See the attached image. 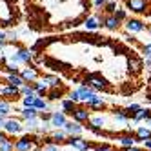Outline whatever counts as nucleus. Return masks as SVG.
<instances>
[{
  "label": "nucleus",
  "mask_w": 151,
  "mask_h": 151,
  "mask_svg": "<svg viewBox=\"0 0 151 151\" xmlns=\"http://www.w3.org/2000/svg\"><path fill=\"white\" fill-rule=\"evenodd\" d=\"M95 96H96V93L91 88H88V86H78L75 91L69 93V100H73L75 104H78V102H88V100L95 99Z\"/></svg>",
  "instance_id": "obj_1"
},
{
  "label": "nucleus",
  "mask_w": 151,
  "mask_h": 151,
  "mask_svg": "<svg viewBox=\"0 0 151 151\" xmlns=\"http://www.w3.org/2000/svg\"><path fill=\"white\" fill-rule=\"evenodd\" d=\"M2 131H4L7 137H9V135H18V133H22V131H24L22 120H18V118H11V116H7V118H6V122H4Z\"/></svg>",
  "instance_id": "obj_2"
},
{
  "label": "nucleus",
  "mask_w": 151,
  "mask_h": 151,
  "mask_svg": "<svg viewBox=\"0 0 151 151\" xmlns=\"http://www.w3.org/2000/svg\"><path fill=\"white\" fill-rule=\"evenodd\" d=\"M35 147H38L33 140V135H24L18 140H15V151H33Z\"/></svg>",
  "instance_id": "obj_3"
},
{
  "label": "nucleus",
  "mask_w": 151,
  "mask_h": 151,
  "mask_svg": "<svg viewBox=\"0 0 151 151\" xmlns=\"http://www.w3.org/2000/svg\"><path fill=\"white\" fill-rule=\"evenodd\" d=\"M86 82H88V88H91L95 93L96 91H102V89H107V80L104 77H99V75H89L88 78H86Z\"/></svg>",
  "instance_id": "obj_4"
},
{
  "label": "nucleus",
  "mask_w": 151,
  "mask_h": 151,
  "mask_svg": "<svg viewBox=\"0 0 151 151\" xmlns=\"http://www.w3.org/2000/svg\"><path fill=\"white\" fill-rule=\"evenodd\" d=\"M64 144L71 146L73 149H77V151H89L91 149V144L86 138H82V137H68V140Z\"/></svg>",
  "instance_id": "obj_5"
},
{
  "label": "nucleus",
  "mask_w": 151,
  "mask_h": 151,
  "mask_svg": "<svg viewBox=\"0 0 151 151\" xmlns=\"http://www.w3.org/2000/svg\"><path fill=\"white\" fill-rule=\"evenodd\" d=\"M89 111H88V107H82V106H77L75 107V111L71 113V120L73 122H77V124H84V122H89Z\"/></svg>",
  "instance_id": "obj_6"
},
{
  "label": "nucleus",
  "mask_w": 151,
  "mask_h": 151,
  "mask_svg": "<svg viewBox=\"0 0 151 151\" xmlns=\"http://www.w3.org/2000/svg\"><path fill=\"white\" fill-rule=\"evenodd\" d=\"M66 122H68V116H66V113H64V111H53V113H51V118H49L51 127H55V129H64Z\"/></svg>",
  "instance_id": "obj_7"
},
{
  "label": "nucleus",
  "mask_w": 151,
  "mask_h": 151,
  "mask_svg": "<svg viewBox=\"0 0 151 151\" xmlns=\"http://www.w3.org/2000/svg\"><path fill=\"white\" fill-rule=\"evenodd\" d=\"M64 131L68 133V137H82L84 127H82V124H77V122H73V120H68L66 126H64Z\"/></svg>",
  "instance_id": "obj_8"
},
{
  "label": "nucleus",
  "mask_w": 151,
  "mask_h": 151,
  "mask_svg": "<svg viewBox=\"0 0 151 151\" xmlns=\"http://www.w3.org/2000/svg\"><path fill=\"white\" fill-rule=\"evenodd\" d=\"M104 127H106V118L104 116L96 115V116H91L89 118V126H88L89 131H102Z\"/></svg>",
  "instance_id": "obj_9"
},
{
  "label": "nucleus",
  "mask_w": 151,
  "mask_h": 151,
  "mask_svg": "<svg viewBox=\"0 0 151 151\" xmlns=\"http://www.w3.org/2000/svg\"><path fill=\"white\" fill-rule=\"evenodd\" d=\"M20 77L24 78L26 84H29V82H37V80H38V69H37V68H26V69L20 71Z\"/></svg>",
  "instance_id": "obj_10"
},
{
  "label": "nucleus",
  "mask_w": 151,
  "mask_h": 151,
  "mask_svg": "<svg viewBox=\"0 0 151 151\" xmlns=\"http://www.w3.org/2000/svg\"><path fill=\"white\" fill-rule=\"evenodd\" d=\"M118 146L122 149H129V147H135L137 146V140H135V135H120L116 138Z\"/></svg>",
  "instance_id": "obj_11"
},
{
  "label": "nucleus",
  "mask_w": 151,
  "mask_h": 151,
  "mask_svg": "<svg viewBox=\"0 0 151 151\" xmlns=\"http://www.w3.org/2000/svg\"><path fill=\"white\" fill-rule=\"evenodd\" d=\"M135 140L137 142H146V140H151V129H147L146 126H140L137 129V133H135Z\"/></svg>",
  "instance_id": "obj_12"
},
{
  "label": "nucleus",
  "mask_w": 151,
  "mask_h": 151,
  "mask_svg": "<svg viewBox=\"0 0 151 151\" xmlns=\"http://www.w3.org/2000/svg\"><path fill=\"white\" fill-rule=\"evenodd\" d=\"M126 6L135 13L146 11V0H126Z\"/></svg>",
  "instance_id": "obj_13"
},
{
  "label": "nucleus",
  "mask_w": 151,
  "mask_h": 151,
  "mask_svg": "<svg viewBox=\"0 0 151 151\" xmlns=\"http://www.w3.org/2000/svg\"><path fill=\"white\" fill-rule=\"evenodd\" d=\"M49 88V86L44 82V80H37L35 84H33V89H35V93H37V96H38V99H44V95H47V89Z\"/></svg>",
  "instance_id": "obj_14"
},
{
  "label": "nucleus",
  "mask_w": 151,
  "mask_h": 151,
  "mask_svg": "<svg viewBox=\"0 0 151 151\" xmlns=\"http://www.w3.org/2000/svg\"><path fill=\"white\" fill-rule=\"evenodd\" d=\"M51 140H53V144H64L68 140V133L64 131V129H55L51 135Z\"/></svg>",
  "instance_id": "obj_15"
},
{
  "label": "nucleus",
  "mask_w": 151,
  "mask_h": 151,
  "mask_svg": "<svg viewBox=\"0 0 151 151\" xmlns=\"http://www.w3.org/2000/svg\"><path fill=\"white\" fill-rule=\"evenodd\" d=\"M20 115H22L24 120H31V118H38L40 111H37L35 107H22V109H20Z\"/></svg>",
  "instance_id": "obj_16"
},
{
  "label": "nucleus",
  "mask_w": 151,
  "mask_h": 151,
  "mask_svg": "<svg viewBox=\"0 0 151 151\" xmlns=\"http://www.w3.org/2000/svg\"><path fill=\"white\" fill-rule=\"evenodd\" d=\"M127 68H129V71L138 73L140 69H142V60L137 58V57H129L127 58Z\"/></svg>",
  "instance_id": "obj_17"
},
{
  "label": "nucleus",
  "mask_w": 151,
  "mask_h": 151,
  "mask_svg": "<svg viewBox=\"0 0 151 151\" xmlns=\"http://www.w3.org/2000/svg\"><path fill=\"white\" fill-rule=\"evenodd\" d=\"M86 104H88V107H89V109H104V106H106V100L102 99V96H95V99L88 100Z\"/></svg>",
  "instance_id": "obj_18"
},
{
  "label": "nucleus",
  "mask_w": 151,
  "mask_h": 151,
  "mask_svg": "<svg viewBox=\"0 0 151 151\" xmlns=\"http://www.w3.org/2000/svg\"><path fill=\"white\" fill-rule=\"evenodd\" d=\"M7 84L9 86H15V88H22V86H26V82H24V78L20 77V75H9L7 77Z\"/></svg>",
  "instance_id": "obj_19"
},
{
  "label": "nucleus",
  "mask_w": 151,
  "mask_h": 151,
  "mask_svg": "<svg viewBox=\"0 0 151 151\" xmlns=\"http://www.w3.org/2000/svg\"><path fill=\"white\" fill-rule=\"evenodd\" d=\"M149 115H151V111L149 109H144V107H140V109L133 115V122H140V120H147L149 118Z\"/></svg>",
  "instance_id": "obj_20"
},
{
  "label": "nucleus",
  "mask_w": 151,
  "mask_h": 151,
  "mask_svg": "<svg viewBox=\"0 0 151 151\" xmlns=\"http://www.w3.org/2000/svg\"><path fill=\"white\" fill-rule=\"evenodd\" d=\"M33 55H35V53L29 51V49H18V53H17V57H18L20 62H31Z\"/></svg>",
  "instance_id": "obj_21"
},
{
  "label": "nucleus",
  "mask_w": 151,
  "mask_h": 151,
  "mask_svg": "<svg viewBox=\"0 0 151 151\" xmlns=\"http://www.w3.org/2000/svg\"><path fill=\"white\" fill-rule=\"evenodd\" d=\"M9 113H11V104H9L7 100H4V99H0V116L7 118Z\"/></svg>",
  "instance_id": "obj_22"
},
{
  "label": "nucleus",
  "mask_w": 151,
  "mask_h": 151,
  "mask_svg": "<svg viewBox=\"0 0 151 151\" xmlns=\"http://www.w3.org/2000/svg\"><path fill=\"white\" fill-rule=\"evenodd\" d=\"M142 29H144V24L138 22V20H129L127 22V31H131V33H138Z\"/></svg>",
  "instance_id": "obj_23"
},
{
  "label": "nucleus",
  "mask_w": 151,
  "mask_h": 151,
  "mask_svg": "<svg viewBox=\"0 0 151 151\" xmlns=\"http://www.w3.org/2000/svg\"><path fill=\"white\" fill-rule=\"evenodd\" d=\"M60 106H62V111H64V113H73L75 107H77V104H75L73 100H69V99H68V100H62Z\"/></svg>",
  "instance_id": "obj_24"
},
{
  "label": "nucleus",
  "mask_w": 151,
  "mask_h": 151,
  "mask_svg": "<svg viewBox=\"0 0 151 151\" xmlns=\"http://www.w3.org/2000/svg\"><path fill=\"white\" fill-rule=\"evenodd\" d=\"M113 116H115V120H116V122H122V124H126V122L129 120V116L126 115L124 109H115V111H113Z\"/></svg>",
  "instance_id": "obj_25"
},
{
  "label": "nucleus",
  "mask_w": 151,
  "mask_h": 151,
  "mask_svg": "<svg viewBox=\"0 0 151 151\" xmlns=\"http://www.w3.org/2000/svg\"><path fill=\"white\" fill-rule=\"evenodd\" d=\"M42 80H44L47 86H51V88H58L60 86V80H58V77H55V75H46Z\"/></svg>",
  "instance_id": "obj_26"
},
{
  "label": "nucleus",
  "mask_w": 151,
  "mask_h": 151,
  "mask_svg": "<svg viewBox=\"0 0 151 151\" xmlns=\"http://www.w3.org/2000/svg\"><path fill=\"white\" fill-rule=\"evenodd\" d=\"M2 95L4 96H18L20 95V89L15 88V86H6V88L2 89Z\"/></svg>",
  "instance_id": "obj_27"
},
{
  "label": "nucleus",
  "mask_w": 151,
  "mask_h": 151,
  "mask_svg": "<svg viewBox=\"0 0 151 151\" xmlns=\"http://www.w3.org/2000/svg\"><path fill=\"white\" fill-rule=\"evenodd\" d=\"M33 107H35V109L37 111H47V100H44V99H38V96H37V99H35V104H33Z\"/></svg>",
  "instance_id": "obj_28"
},
{
  "label": "nucleus",
  "mask_w": 151,
  "mask_h": 151,
  "mask_svg": "<svg viewBox=\"0 0 151 151\" xmlns=\"http://www.w3.org/2000/svg\"><path fill=\"white\" fill-rule=\"evenodd\" d=\"M20 95H24V96H37L33 86H29V84H26V86H22V88H20Z\"/></svg>",
  "instance_id": "obj_29"
},
{
  "label": "nucleus",
  "mask_w": 151,
  "mask_h": 151,
  "mask_svg": "<svg viewBox=\"0 0 151 151\" xmlns=\"http://www.w3.org/2000/svg\"><path fill=\"white\" fill-rule=\"evenodd\" d=\"M0 151H15V142L13 140H4L2 144H0Z\"/></svg>",
  "instance_id": "obj_30"
},
{
  "label": "nucleus",
  "mask_w": 151,
  "mask_h": 151,
  "mask_svg": "<svg viewBox=\"0 0 151 151\" xmlns=\"http://www.w3.org/2000/svg\"><path fill=\"white\" fill-rule=\"evenodd\" d=\"M140 107H142V106H138V104H129L124 111H126V115H127V116H133V115L140 109Z\"/></svg>",
  "instance_id": "obj_31"
},
{
  "label": "nucleus",
  "mask_w": 151,
  "mask_h": 151,
  "mask_svg": "<svg viewBox=\"0 0 151 151\" xmlns=\"http://www.w3.org/2000/svg\"><path fill=\"white\" fill-rule=\"evenodd\" d=\"M47 95H49V100H58V99H62V91L57 89V88H53L51 91H47Z\"/></svg>",
  "instance_id": "obj_32"
},
{
  "label": "nucleus",
  "mask_w": 151,
  "mask_h": 151,
  "mask_svg": "<svg viewBox=\"0 0 151 151\" xmlns=\"http://www.w3.org/2000/svg\"><path fill=\"white\" fill-rule=\"evenodd\" d=\"M116 26H118V20H116L115 17L106 18V27H107V29H116Z\"/></svg>",
  "instance_id": "obj_33"
},
{
  "label": "nucleus",
  "mask_w": 151,
  "mask_h": 151,
  "mask_svg": "<svg viewBox=\"0 0 151 151\" xmlns=\"http://www.w3.org/2000/svg\"><path fill=\"white\" fill-rule=\"evenodd\" d=\"M35 99H37V96H24V99H22V104H24V107H33V104H35Z\"/></svg>",
  "instance_id": "obj_34"
},
{
  "label": "nucleus",
  "mask_w": 151,
  "mask_h": 151,
  "mask_svg": "<svg viewBox=\"0 0 151 151\" xmlns=\"http://www.w3.org/2000/svg\"><path fill=\"white\" fill-rule=\"evenodd\" d=\"M40 151H58V144H44Z\"/></svg>",
  "instance_id": "obj_35"
},
{
  "label": "nucleus",
  "mask_w": 151,
  "mask_h": 151,
  "mask_svg": "<svg viewBox=\"0 0 151 151\" xmlns=\"http://www.w3.org/2000/svg\"><path fill=\"white\" fill-rule=\"evenodd\" d=\"M86 27H88V29L99 27V24H96V18H88V20H86Z\"/></svg>",
  "instance_id": "obj_36"
},
{
  "label": "nucleus",
  "mask_w": 151,
  "mask_h": 151,
  "mask_svg": "<svg viewBox=\"0 0 151 151\" xmlns=\"http://www.w3.org/2000/svg\"><path fill=\"white\" fill-rule=\"evenodd\" d=\"M6 69H7V73H9V75H18V68L15 66V64H7Z\"/></svg>",
  "instance_id": "obj_37"
},
{
  "label": "nucleus",
  "mask_w": 151,
  "mask_h": 151,
  "mask_svg": "<svg viewBox=\"0 0 151 151\" xmlns=\"http://www.w3.org/2000/svg\"><path fill=\"white\" fill-rule=\"evenodd\" d=\"M93 151H115L111 146H107V144H104V146H96Z\"/></svg>",
  "instance_id": "obj_38"
},
{
  "label": "nucleus",
  "mask_w": 151,
  "mask_h": 151,
  "mask_svg": "<svg viewBox=\"0 0 151 151\" xmlns=\"http://www.w3.org/2000/svg\"><path fill=\"white\" fill-rule=\"evenodd\" d=\"M106 11H107V13H115V11H116V9H115V2H109V4H107V6H106Z\"/></svg>",
  "instance_id": "obj_39"
},
{
  "label": "nucleus",
  "mask_w": 151,
  "mask_h": 151,
  "mask_svg": "<svg viewBox=\"0 0 151 151\" xmlns=\"http://www.w3.org/2000/svg\"><path fill=\"white\" fill-rule=\"evenodd\" d=\"M124 17H126V13H124V11H115V18H116V20H122Z\"/></svg>",
  "instance_id": "obj_40"
},
{
  "label": "nucleus",
  "mask_w": 151,
  "mask_h": 151,
  "mask_svg": "<svg viewBox=\"0 0 151 151\" xmlns=\"http://www.w3.org/2000/svg\"><path fill=\"white\" fill-rule=\"evenodd\" d=\"M144 53H146V57H147V58H151V44L144 47Z\"/></svg>",
  "instance_id": "obj_41"
},
{
  "label": "nucleus",
  "mask_w": 151,
  "mask_h": 151,
  "mask_svg": "<svg viewBox=\"0 0 151 151\" xmlns=\"http://www.w3.org/2000/svg\"><path fill=\"white\" fill-rule=\"evenodd\" d=\"M106 2H107V0H95V6H96V7H100V6H104Z\"/></svg>",
  "instance_id": "obj_42"
},
{
  "label": "nucleus",
  "mask_w": 151,
  "mask_h": 151,
  "mask_svg": "<svg viewBox=\"0 0 151 151\" xmlns=\"http://www.w3.org/2000/svg\"><path fill=\"white\" fill-rule=\"evenodd\" d=\"M7 138H9V137H7L6 133H2V131H0V144H2L4 140H7Z\"/></svg>",
  "instance_id": "obj_43"
},
{
  "label": "nucleus",
  "mask_w": 151,
  "mask_h": 151,
  "mask_svg": "<svg viewBox=\"0 0 151 151\" xmlns=\"http://www.w3.org/2000/svg\"><path fill=\"white\" fill-rule=\"evenodd\" d=\"M122 151H144V149H142V147H137V146H135V147H129V149H122Z\"/></svg>",
  "instance_id": "obj_44"
},
{
  "label": "nucleus",
  "mask_w": 151,
  "mask_h": 151,
  "mask_svg": "<svg viewBox=\"0 0 151 151\" xmlns=\"http://www.w3.org/2000/svg\"><path fill=\"white\" fill-rule=\"evenodd\" d=\"M144 147L151 151V140H146V142H144Z\"/></svg>",
  "instance_id": "obj_45"
},
{
  "label": "nucleus",
  "mask_w": 151,
  "mask_h": 151,
  "mask_svg": "<svg viewBox=\"0 0 151 151\" xmlns=\"http://www.w3.org/2000/svg\"><path fill=\"white\" fill-rule=\"evenodd\" d=\"M4 122H6V118L0 116V131H2V127H4Z\"/></svg>",
  "instance_id": "obj_46"
},
{
  "label": "nucleus",
  "mask_w": 151,
  "mask_h": 151,
  "mask_svg": "<svg viewBox=\"0 0 151 151\" xmlns=\"http://www.w3.org/2000/svg\"><path fill=\"white\" fill-rule=\"evenodd\" d=\"M144 122H146V127L151 129V118H147V120H144Z\"/></svg>",
  "instance_id": "obj_47"
},
{
  "label": "nucleus",
  "mask_w": 151,
  "mask_h": 151,
  "mask_svg": "<svg viewBox=\"0 0 151 151\" xmlns=\"http://www.w3.org/2000/svg\"><path fill=\"white\" fill-rule=\"evenodd\" d=\"M0 64H6V57L4 55H0Z\"/></svg>",
  "instance_id": "obj_48"
},
{
  "label": "nucleus",
  "mask_w": 151,
  "mask_h": 151,
  "mask_svg": "<svg viewBox=\"0 0 151 151\" xmlns=\"http://www.w3.org/2000/svg\"><path fill=\"white\" fill-rule=\"evenodd\" d=\"M33 151H40V147H35V149H33Z\"/></svg>",
  "instance_id": "obj_49"
},
{
  "label": "nucleus",
  "mask_w": 151,
  "mask_h": 151,
  "mask_svg": "<svg viewBox=\"0 0 151 151\" xmlns=\"http://www.w3.org/2000/svg\"><path fill=\"white\" fill-rule=\"evenodd\" d=\"M0 71H2V68H0Z\"/></svg>",
  "instance_id": "obj_50"
}]
</instances>
